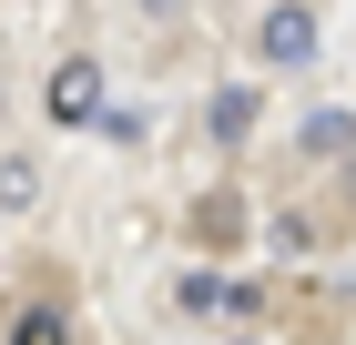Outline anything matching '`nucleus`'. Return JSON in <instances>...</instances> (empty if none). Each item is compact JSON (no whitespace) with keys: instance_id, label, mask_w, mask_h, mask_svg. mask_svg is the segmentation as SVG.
<instances>
[{"instance_id":"nucleus-1","label":"nucleus","mask_w":356,"mask_h":345,"mask_svg":"<svg viewBox=\"0 0 356 345\" xmlns=\"http://www.w3.org/2000/svg\"><path fill=\"white\" fill-rule=\"evenodd\" d=\"M41 112H51V122H61V133H82V122H102V61H61V71H51V92H41Z\"/></svg>"},{"instance_id":"nucleus-2","label":"nucleus","mask_w":356,"mask_h":345,"mask_svg":"<svg viewBox=\"0 0 356 345\" xmlns=\"http://www.w3.org/2000/svg\"><path fill=\"white\" fill-rule=\"evenodd\" d=\"M254 285H234V274H184V315H245Z\"/></svg>"},{"instance_id":"nucleus-3","label":"nucleus","mask_w":356,"mask_h":345,"mask_svg":"<svg viewBox=\"0 0 356 345\" xmlns=\"http://www.w3.org/2000/svg\"><path fill=\"white\" fill-rule=\"evenodd\" d=\"M265 61H316V21L305 10H265Z\"/></svg>"},{"instance_id":"nucleus-4","label":"nucleus","mask_w":356,"mask_h":345,"mask_svg":"<svg viewBox=\"0 0 356 345\" xmlns=\"http://www.w3.org/2000/svg\"><path fill=\"white\" fill-rule=\"evenodd\" d=\"M254 112H265L254 92H214V102H204V133H214V142H245V133H254Z\"/></svg>"},{"instance_id":"nucleus-5","label":"nucleus","mask_w":356,"mask_h":345,"mask_svg":"<svg viewBox=\"0 0 356 345\" xmlns=\"http://www.w3.org/2000/svg\"><path fill=\"white\" fill-rule=\"evenodd\" d=\"M10 345H72L61 305H21V315H10Z\"/></svg>"},{"instance_id":"nucleus-6","label":"nucleus","mask_w":356,"mask_h":345,"mask_svg":"<svg viewBox=\"0 0 356 345\" xmlns=\"http://www.w3.org/2000/svg\"><path fill=\"white\" fill-rule=\"evenodd\" d=\"M296 142H305V153H356V112H316Z\"/></svg>"},{"instance_id":"nucleus-7","label":"nucleus","mask_w":356,"mask_h":345,"mask_svg":"<svg viewBox=\"0 0 356 345\" xmlns=\"http://www.w3.org/2000/svg\"><path fill=\"white\" fill-rule=\"evenodd\" d=\"M0 203L31 213V203H41V173H31V162H0Z\"/></svg>"}]
</instances>
